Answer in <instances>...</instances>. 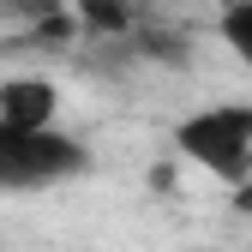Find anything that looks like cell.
<instances>
[{
    "label": "cell",
    "instance_id": "cell-5",
    "mask_svg": "<svg viewBox=\"0 0 252 252\" xmlns=\"http://www.w3.org/2000/svg\"><path fill=\"white\" fill-rule=\"evenodd\" d=\"M12 18H30V24H42V18H54V12H66V0H0Z\"/></svg>",
    "mask_w": 252,
    "mask_h": 252
},
{
    "label": "cell",
    "instance_id": "cell-4",
    "mask_svg": "<svg viewBox=\"0 0 252 252\" xmlns=\"http://www.w3.org/2000/svg\"><path fill=\"white\" fill-rule=\"evenodd\" d=\"M216 30H222V42L234 48V60L252 72V0H228L222 18H216Z\"/></svg>",
    "mask_w": 252,
    "mask_h": 252
},
{
    "label": "cell",
    "instance_id": "cell-2",
    "mask_svg": "<svg viewBox=\"0 0 252 252\" xmlns=\"http://www.w3.org/2000/svg\"><path fill=\"white\" fill-rule=\"evenodd\" d=\"M174 156L216 180H246L252 174V102H210L174 126Z\"/></svg>",
    "mask_w": 252,
    "mask_h": 252
},
{
    "label": "cell",
    "instance_id": "cell-1",
    "mask_svg": "<svg viewBox=\"0 0 252 252\" xmlns=\"http://www.w3.org/2000/svg\"><path fill=\"white\" fill-rule=\"evenodd\" d=\"M90 168V150L66 138L60 126H12L0 120V192H42V186L78 180Z\"/></svg>",
    "mask_w": 252,
    "mask_h": 252
},
{
    "label": "cell",
    "instance_id": "cell-3",
    "mask_svg": "<svg viewBox=\"0 0 252 252\" xmlns=\"http://www.w3.org/2000/svg\"><path fill=\"white\" fill-rule=\"evenodd\" d=\"M0 120L12 126H54L60 120V90L42 72H18L0 84Z\"/></svg>",
    "mask_w": 252,
    "mask_h": 252
},
{
    "label": "cell",
    "instance_id": "cell-6",
    "mask_svg": "<svg viewBox=\"0 0 252 252\" xmlns=\"http://www.w3.org/2000/svg\"><path fill=\"white\" fill-rule=\"evenodd\" d=\"M234 204L252 216V174H246V180H234Z\"/></svg>",
    "mask_w": 252,
    "mask_h": 252
}]
</instances>
